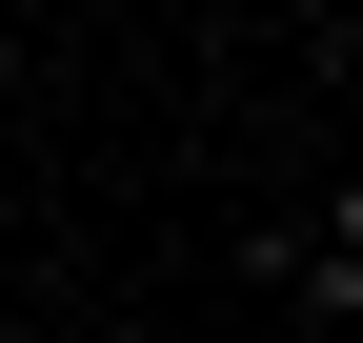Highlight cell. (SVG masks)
Returning a JSON list of instances; mask_svg holds the SVG:
<instances>
[{"mask_svg":"<svg viewBox=\"0 0 363 343\" xmlns=\"http://www.w3.org/2000/svg\"><path fill=\"white\" fill-rule=\"evenodd\" d=\"M242 343H303V323H242Z\"/></svg>","mask_w":363,"mask_h":343,"instance_id":"1","label":"cell"}]
</instances>
